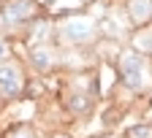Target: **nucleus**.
Instances as JSON below:
<instances>
[{"mask_svg":"<svg viewBox=\"0 0 152 138\" xmlns=\"http://www.w3.org/2000/svg\"><path fill=\"white\" fill-rule=\"evenodd\" d=\"M120 70H122V78L130 89H141L147 84V68H144V60L133 52H125L120 57Z\"/></svg>","mask_w":152,"mask_h":138,"instance_id":"nucleus-1","label":"nucleus"},{"mask_svg":"<svg viewBox=\"0 0 152 138\" xmlns=\"http://www.w3.org/2000/svg\"><path fill=\"white\" fill-rule=\"evenodd\" d=\"M63 38L65 41H71V44H82V41H87V38H92V33H95V22L90 16H71V19H65L63 22Z\"/></svg>","mask_w":152,"mask_h":138,"instance_id":"nucleus-2","label":"nucleus"},{"mask_svg":"<svg viewBox=\"0 0 152 138\" xmlns=\"http://www.w3.org/2000/svg\"><path fill=\"white\" fill-rule=\"evenodd\" d=\"M25 87L22 81V73H19L14 65H6V62H0V95H6V97H14L19 95Z\"/></svg>","mask_w":152,"mask_h":138,"instance_id":"nucleus-3","label":"nucleus"},{"mask_svg":"<svg viewBox=\"0 0 152 138\" xmlns=\"http://www.w3.org/2000/svg\"><path fill=\"white\" fill-rule=\"evenodd\" d=\"M33 16V3L30 0H11L3 11V19L8 25H16V22H25V19Z\"/></svg>","mask_w":152,"mask_h":138,"instance_id":"nucleus-4","label":"nucleus"},{"mask_svg":"<svg viewBox=\"0 0 152 138\" xmlns=\"http://www.w3.org/2000/svg\"><path fill=\"white\" fill-rule=\"evenodd\" d=\"M128 14H130L133 22H147L152 16V0H130Z\"/></svg>","mask_w":152,"mask_h":138,"instance_id":"nucleus-5","label":"nucleus"},{"mask_svg":"<svg viewBox=\"0 0 152 138\" xmlns=\"http://www.w3.org/2000/svg\"><path fill=\"white\" fill-rule=\"evenodd\" d=\"M30 57H33V65H35L38 70H49V68H52V62H54V54H52L46 46H35Z\"/></svg>","mask_w":152,"mask_h":138,"instance_id":"nucleus-6","label":"nucleus"},{"mask_svg":"<svg viewBox=\"0 0 152 138\" xmlns=\"http://www.w3.org/2000/svg\"><path fill=\"white\" fill-rule=\"evenodd\" d=\"M68 106H71V111H76V114H84V111H90V97L82 95V92H76V95H71Z\"/></svg>","mask_w":152,"mask_h":138,"instance_id":"nucleus-7","label":"nucleus"},{"mask_svg":"<svg viewBox=\"0 0 152 138\" xmlns=\"http://www.w3.org/2000/svg\"><path fill=\"white\" fill-rule=\"evenodd\" d=\"M133 44H136V49H139V52L152 54V30H141L136 38H133Z\"/></svg>","mask_w":152,"mask_h":138,"instance_id":"nucleus-8","label":"nucleus"},{"mask_svg":"<svg viewBox=\"0 0 152 138\" xmlns=\"http://www.w3.org/2000/svg\"><path fill=\"white\" fill-rule=\"evenodd\" d=\"M130 138H152V125H136L130 130Z\"/></svg>","mask_w":152,"mask_h":138,"instance_id":"nucleus-9","label":"nucleus"},{"mask_svg":"<svg viewBox=\"0 0 152 138\" xmlns=\"http://www.w3.org/2000/svg\"><path fill=\"white\" fill-rule=\"evenodd\" d=\"M11 138H33V133H30L27 127H19V130H14V133H11Z\"/></svg>","mask_w":152,"mask_h":138,"instance_id":"nucleus-10","label":"nucleus"},{"mask_svg":"<svg viewBox=\"0 0 152 138\" xmlns=\"http://www.w3.org/2000/svg\"><path fill=\"white\" fill-rule=\"evenodd\" d=\"M6 57H8V44L3 41V38H0V62H3Z\"/></svg>","mask_w":152,"mask_h":138,"instance_id":"nucleus-11","label":"nucleus"},{"mask_svg":"<svg viewBox=\"0 0 152 138\" xmlns=\"http://www.w3.org/2000/svg\"><path fill=\"white\" fill-rule=\"evenodd\" d=\"M57 138H65V135H57Z\"/></svg>","mask_w":152,"mask_h":138,"instance_id":"nucleus-12","label":"nucleus"}]
</instances>
